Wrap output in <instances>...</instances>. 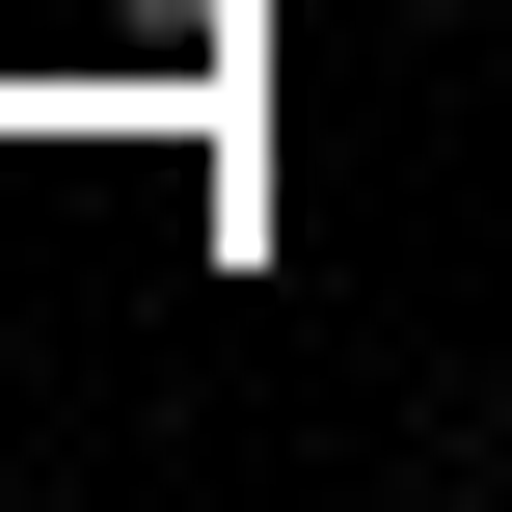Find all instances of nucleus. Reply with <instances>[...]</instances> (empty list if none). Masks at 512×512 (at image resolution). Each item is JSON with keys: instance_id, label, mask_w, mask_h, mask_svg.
<instances>
[{"instance_id": "f257e3e1", "label": "nucleus", "mask_w": 512, "mask_h": 512, "mask_svg": "<svg viewBox=\"0 0 512 512\" xmlns=\"http://www.w3.org/2000/svg\"><path fill=\"white\" fill-rule=\"evenodd\" d=\"M135 27H162V54H189V27H243V0H135Z\"/></svg>"}]
</instances>
